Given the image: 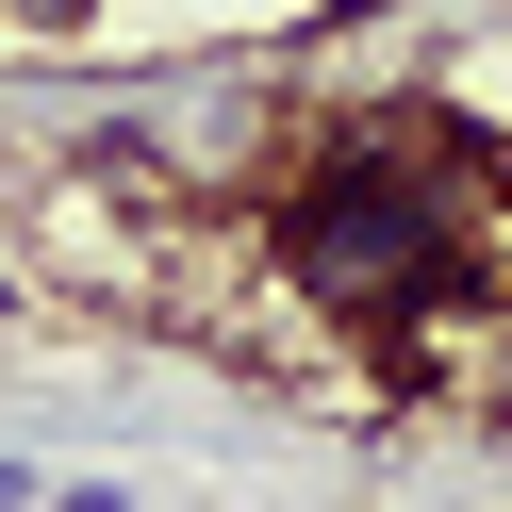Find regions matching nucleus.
Here are the masks:
<instances>
[{"label": "nucleus", "instance_id": "obj_1", "mask_svg": "<svg viewBox=\"0 0 512 512\" xmlns=\"http://www.w3.org/2000/svg\"><path fill=\"white\" fill-rule=\"evenodd\" d=\"M479 199H496V182H479V133L446 100H397V116H364V133H331L265 199V265H281L298 314L413 347L446 298H479V232H496Z\"/></svg>", "mask_w": 512, "mask_h": 512}, {"label": "nucleus", "instance_id": "obj_2", "mask_svg": "<svg viewBox=\"0 0 512 512\" xmlns=\"http://www.w3.org/2000/svg\"><path fill=\"white\" fill-rule=\"evenodd\" d=\"M50 512H133V479H50Z\"/></svg>", "mask_w": 512, "mask_h": 512}, {"label": "nucleus", "instance_id": "obj_3", "mask_svg": "<svg viewBox=\"0 0 512 512\" xmlns=\"http://www.w3.org/2000/svg\"><path fill=\"white\" fill-rule=\"evenodd\" d=\"M0 512H50V479H34V463H17V446H0Z\"/></svg>", "mask_w": 512, "mask_h": 512}]
</instances>
